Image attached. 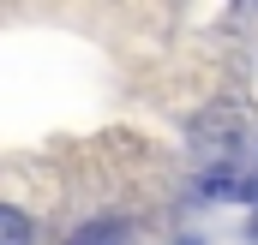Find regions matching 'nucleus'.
Listing matches in <instances>:
<instances>
[{"label": "nucleus", "instance_id": "3", "mask_svg": "<svg viewBox=\"0 0 258 245\" xmlns=\"http://www.w3.org/2000/svg\"><path fill=\"white\" fill-rule=\"evenodd\" d=\"M252 197H258V191H252Z\"/></svg>", "mask_w": 258, "mask_h": 245}, {"label": "nucleus", "instance_id": "1", "mask_svg": "<svg viewBox=\"0 0 258 245\" xmlns=\"http://www.w3.org/2000/svg\"><path fill=\"white\" fill-rule=\"evenodd\" d=\"M72 245H132V239H126V227H120V221H90V227H78V233H72Z\"/></svg>", "mask_w": 258, "mask_h": 245}, {"label": "nucleus", "instance_id": "2", "mask_svg": "<svg viewBox=\"0 0 258 245\" xmlns=\"http://www.w3.org/2000/svg\"><path fill=\"white\" fill-rule=\"evenodd\" d=\"M0 245H30V221H24V209H18V203H6V209H0Z\"/></svg>", "mask_w": 258, "mask_h": 245}]
</instances>
